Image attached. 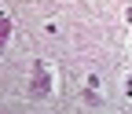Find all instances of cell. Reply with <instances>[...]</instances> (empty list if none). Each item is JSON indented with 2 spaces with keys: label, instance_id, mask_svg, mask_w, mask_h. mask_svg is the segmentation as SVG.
<instances>
[{
  "label": "cell",
  "instance_id": "2",
  "mask_svg": "<svg viewBox=\"0 0 132 114\" xmlns=\"http://www.w3.org/2000/svg\"><path fill=\"white\" fill-rule=\"evenodd\" d=\"M7 33H11V19H7L4 11H0V44L7 41Z\"/></svg>",
  "mask_w": 132,
  "mask_h": 114
},
{
  "label": "cell",
  "instance_id": "1",
  "mask_svg": "<svg viewBox=\"0 0 132 114\" xmlns=\"http://www.w3.org/2000/svg\"><path fill=\"white\" fill-rule=\"evenodd\" d=\"M48 88H52V77H48L44 63H33V81H29V96H33V100H40V96H48Z\"/></svg>",
  "mask_w": 132,
  "mask_h": 114
}]
</instances>
